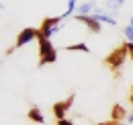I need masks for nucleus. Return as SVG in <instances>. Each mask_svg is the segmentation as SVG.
<instances>
[{
	"label": "nucleus",
	"mask_w": 133,
	"mask_h": 125,
	"mask_svg": "<svg viewBox=\"0 0 133 125\" xmlns=\"http://www.w3.org/2000/svg\"><path fill=\"white\" fill-rule=\"evenodd\" d=\"M129 103L133 105V84H131V90H129Z\"/></svg>",
	"instance_id": "obj_17"
},
{
	"label": "nucleus",
	"mask_w": 133,
	"mask_h": 125,
	"mask_svg": "<svg viewBox=\"0 0 133 125\" xmlns=\"http://www.w3.org/2000/svg\"><path fill=\"white\" fill-rule=\"evenodd\" d=\"M39 41V68L47 66V64H55L57 62V49L51 43V39H37Z\"/></svg>",
	"instance_id": "obj_2"
},
{
	"label": "nucleus",
	"mask_w": 133,
	"mask_h": 125,
	"mask_svg": "<svg viewBox=\"0 0 133 125\" xmlns=\"http://www.w3.org/2000/svg\"><path fill=\"white\" fill-rule=\"evenodd\" d=\"M129 25H131V27H133V15H131V18H129Z\"/></svg>",
	"instance_id": "obj_18"
},
{
	"label": "nucleus",
	"mask_w": 133,
	"mask_h": 125,
	"mask_svg": "<svg viewBox=\"0 0 133 125\" xmlns=\"http://www.w3.org/2000/svg\"><path fill=\"white\" fill-rule=\"evenodd\" d=\"M74 18H76L78 23H82V25H84V27H86L90 33H92V35H98V33L102 31V23H100V21H96L92 15H76Z\"/></svg>",
	"instance_id": "obj_6"
},
{
	"label": "nucleus",
	"mask_w": 133,
	"mask_h": 125,
	"mask_svg": "<svg viewBox=\"0 0 133 125\" xmlns=\"http://www.w3.org/2000/svg\"><path fill=\"white\" fill-rule=\"evenodd\" d=\"M125 47H127V51H129V58L133 60V43H129V41H127V43H125Z\"/></svg>",
	"instance_id": "obj_16"
},
{
	"label": "nucleus",
	"mask_w": 133,
	"mask_h": 125,
	"mask_svg": "<svg viewBox=\"0 0 133 125\" xmlns=\"http://www.w3.org/2000/svg\"><path fill=\"white\" fill-rule=\"evenodd\" d=\"M123 35L127 37V41H129V43H133V27H131V25H127V27L123 29Z\"/></svg>",
	"instance_id": "obj_14"
},
{
	"label": "nucleus",
	"mask_w": 133,
	"mask_h": 125,
	"mask_svg": "<svg viewBox=\"0 0 133 125\" xmlns=\"http://www.w3.org/2000/svg\"><path fill=\"white\" fill-rule=\"evenodd\" d=\"M55 125H74V121H70V119H57Z\"/></svg>",
	"instance_id": "obj_15"
},
{
	"label": "nucleus",
	"mask_w": 133,
	"mask_h": 125,
	"mask_svg": "<svg viewBox=\"0 0 133 125\" xmlns=\"http://www.w3.org/2000/svg\"><path fill=\"white\" fill-rule=\"evenodd\" d=\"M94 8H96V0H88V2H82L76 8V15H92Z\"/></svg>",
	"instance_id": "obj_9"
},
{
	"label": "nucleus",
	"mask_w": 133,
	"mask_h": 125,
	"mask_svg": "<svg viewBox=\"0 0 133 125\" xmlns=\"http://www.w3.org/2000/svg\"><path fill=\"white\" fill-rule=\"evenodd\" d=\"M76 2H78V0H68V10L62 15L64 18H68V16H72L74 12H76V8H78V6H76Z\"/></svg>",
	"instance_id": "obj_12"
},
{
	"label": "nucleus",
	"mask_w": 133,
	"mask_h": 125,
	"mask_svg": "<svg viewBox=\"0 0 133 125\" xmlns=\"http://www.w3.org/2000/svg\"><path fill=\"white\" fill-rule=\"evenodd\" d=\"M62 23H64V16H45L41 27H39L37 39H51L55 33L62 29Z\"/></svg>",
	"instance_id": "obj_3"
},
{
	"label": "nucleus",
	"mask_w": 133,
	"mask_h": 125,
	"mask_svg": "<svg viewBox=\"0 0 133 125\" xmlns=\"http://www.w3.org/2000/svg\"><path fill=\"white\" fill-rule=\"evenodd\" d=\"M74 98H76V94L72 92L68 98H64V101H55V103L51 105V113H53V117H55V119H66V117H68V111L72 109V105H74Z\"/></svg>",
	"instance_id": "obj_5"
},
{
	"label": "nucleus",
	"mask_w": 133,
	"mask_h": 125,
	"mask_svg": "<svg viewBox=\"0 0 133 125\" xmlns=\"http://www.w3.org/2000/svg\"><path fill=\"white\" fill-rule=\"evenodd\" d=\"M123 117H125V111H123V107H119V105H117L115 109H113V119L119 121V119H123Z\"/></svg>",
	"instance_id": "obj_13"
},
{
	"label": "nucleus",
	"mask_w": 133,
	"mask_h": 125,
	"mask_svg": "<svg viewBox=\"0 0 133 125\" xmlns=\"http://www.w3.org/2000/svg\"><path fill=\"white\" fill-rule=\"evenodd\" d=\"M37 35H39V29H33V27H25L23 31H18L17 39H15V45L8 47L6 51H4V55H10L15 49H21L23 45H27V43H31L33 39H37Z\"/></svg>",
	"instance_id": "obj_4"
},
{
	"label": "nucleus",
	"mask_w": 133,
	"mask_h": 125,
	"mask_svg": "<svg viewBox=\"0 0 133 125\" xmlns=\"http://www.w3.org/2000/svg\"><path fill=\"white\" fill-rule=\"evenodd\" d=\"M127 55H129V51H127V47H125V43H123V45L115 47V49L104 58V64L111 68V72H113L115 76H119V72H121L123 64H125V60H127Z\"/></svg>",
	"instance_id": "obj_1"
},
{
	"label": "nucleus",
	"mask_w": 133,
	"mask_h": 125,
	"mask_svg": "<svg viewBox=\"0 0 133 125\" xmlns=\"http://www.w3.org/2000/svg\"><path fill=\"white\" fill-rule=\"evenodd\" d=\"M92 16L96 18V21H100V23H107V25H111V27H115L117 25V18H115V15H109L104 8H94V12H92Z\"/></svg>",
	"instance_id": "obj_7"
},
{
	"label": "nucleus",
	"mask_w": 133,
	"mask_h": 125,
	"mask_svg": "<svg viewBox=\"0 0 133 125\" xmlns=\"http://www.w3.org/2000/svg\"><path fill=\"white\" fill-rule=\"evenodd\" d=\"M2 8H4V6H2V2H0V10H2Z\"/></svg>",
	"instance_id": "obj_19"
},
{
	"label": "nucleus",
	"mask_w": 133,
	"mask_h": 125,
	"mask_svg": "<svg viewBox=\"0 0 133 125\" xmlns=\"http://www.w3.org/2000/svg\"><path fill=\"white\" fill-rule=\"evenodd\" d=\"M123 4H125V0H104L102 2V8L104 10H111V12H117V10L123 8Z\"/></svg>",
	"instance_id": "obj_10"
},
{
	"label": "nucleus",
	"mask_w": 133,
	"mask_h": 125,
	"mask_svg": "<svg viewBox=\"0 0 133 125\" xmlns=\"http://www.w3.org/2000/svg\"><path fill=\"white\" fill-rule=\"evenodd\" d=\"M27 117H29V121H33V123H39V125L45 123V117H43V113H41V109H39L37 105H33V107L29 109Z\"/></svg>",
	"instance_id": "obj_8"
},
{
	"label": "nucleus",
	"mask_w": 133,
	"mask_h": 125,
	"mask_svg": "<svg viewBox=\"0 0 133 125\" xmlns=\"http://www.w3.org/2000/svg\"><path fill=\"white\" fill-rule=\"evenodd\" d=\"M66 51H82V53H92L90 47L86 43H74V45H66Z\"/></svg>",
	"instance_id": "obj_11"
}]
</instances>
